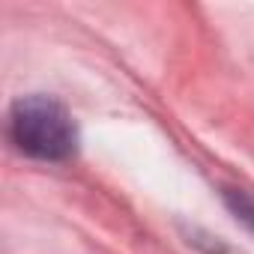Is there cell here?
I'll use <instances>...</instances> for the list:
<instances>
[{
  "mask_svg": "<svg viewBox=\"0 0 254 254\" xmlns=\"http://www.w3.org/2000/svg\"><path fill=\"white\" fill-rule=\"evenodd\" d=\"M9 132L21 153L42 162H63L78 150L72 114L51 96H21L9 114Z\"/></svg>",
  "mask_w": 254,
  "mask_h": 254,
  "instance_id": "cell-1",
  "label": "cell"
},
{
  "mask_svg": "<svg viewBox=\"0 0 254 254\" xmlns=\"http://www.w3.org/2000/svg\"><path fill=\"white\" fill-rule=\"evenodd\" d=\"M227 206L236 212V218H242L251 230H254V191L248 189H227Z\"/></svg>",
  "mask_w": 254,
  "mask_h": 254,
  "instance_id": "cell-2",
  "label": "cell"
}]
</instances>
